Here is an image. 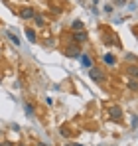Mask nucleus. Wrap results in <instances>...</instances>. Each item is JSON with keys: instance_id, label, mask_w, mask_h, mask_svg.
<instances>
[{"instance_id": "obj_1", "label": "nucleus", "mask_w": 138, "mask_h": 146, "mask_svg": "<svg viewBox=\"0 0 138 146\" xmlns=\"http://www.w3.org/2000/svg\"><path fill=\"white\" fill-rule=\"evenodd\" d=\"M89 77H91V79H95V81H103V79H105V77H103V73L99 71V69H89Z\"/></svg>"}, {"instance_id": "obj_2", "label": "nucleus", "mask_w": 138, "mask_h": 146, "mask_svg": "<svg viewBox=\"0 0 138 146\" xmlns=\"http://www.w3.org/2000/svg\"><path fill=\"white\" fill-rule=\"evenodd\" d=\"M109 113H111V119H113V121H118V119L122 117V111H120L118 107H113V109H111Z\"/></svg>"}, {"instance_id": "obj_3", "label": "nucleus", "mask_w": 138, "mask_h": 146, "mask_svg": "<svg viewBox=\"0 0 138 146\" xmlns=\"http://www.w3.org/2000/svg\"><path fill=\"white\" fill-rule=\"evenodd\" d=\"M81 65H83V67H89V69H91V67H93L91 57H89V55H81Z\"/></svg>"}, {"instance_id": "obj_4", "label": "nucleus", "mask_w": 138, "mask_h": 146, "mask_svg": "<svg viewBox=\"0 0 138 146\" xmlns=\"http://www.w3.org/2000/svg\"><path fill=\"white\" fill-rule=\"evenodd\" d=\"M22 18H24V20L34 18V10H32V8H24V10H22Z\"/></svg>"}, {"instance_id": "obj_5", "label": "nucleus", "mask_w": 138, "mask_h": 146, "mask_svg": "<svg viewBox=\"0 0 138 146\" xmlns=\"http://www.w3.org/2000/svg\"><path fill=\"white\" fill-rule=\"evenodd\" d=\"M75 40H77V42H85V40H87V34H85V32H75Z\"/></svg>"}, {"instance_id": "obj_6", "label": "nucleus", "mask_w": 138, "mask_h": 146, "mask_svg": "<svg viewBox=\"0 0 138 146\" xmlns=\"http://www.w3.org/2000/svg\"><path fill=\"white\" fill-rule=\"evenodd\" d=\"M26 36H28L30 42H36V34H34V30H26Z\"/></svg>"}, {"instance_id": "obj_7", "label": "nucleus", "mask_w": 138, "mask_h": 146, "mask_svg": "<svg viewBox=\"0 0 138 146\" xmlns=\"http://www.w3.org/2000/svg\"><path fill=\"white\" fill-rule=\"evenodd\" d=\"M105 61H107L109 65H113V63H115V55H113V53H107V55H105Z\"/></svg>"}, {"instance_id": "obj_8", "label": "nucleus", "mask_w": 138, "mask_h": 146, "mask_svg": "<svg viewBox=\"0 0 138 146\" xmlns=\"http://www.w3.org/2000/svg\"><path fill=\"white\" fill-rule=\"evenodd\" d=\"M8 38L12 40V44H14V46H20V40H18V38H16L14 34H10V32H8Z\"/></svg>"}, {"instance_id": "obj_9", "label": "nucleus", "mask_w": 138, "mask_h": 146, "mask_svg": "<svg viewBox=\"0 0 138 146\" xmlns=\"http://www.w3.org/2000/svg\"><path fill=\"white\" fill-rule=\"evenodd\" d=\"M26 113L32 117V115H34V107H32V105H26Z\"/></svg>"}, {"instance_id": "obj_10", "label": "nucleus", "mask_w": 138, "mask_h": 146, "mask_svg": "<svg viewBox=\"0 0 138 146\" xmlns=\"http://www.w3.org/2000/svg\"><path fill=\"white\" fill-rule=\"evenodd\" d=\"M128 73H130V75H136V77H138V67H130V69H128Z\"/></svg>"}, {"instance_id": "obj_11", "label": "nucleus", "mask_w": 138, "mask_h": 146, "mask_svg": "<svg viewBox=\"0 0 138 146\" xmlns=\"http://www.w3.org/2000/svg\"><path fill=\"white\" fill-rule=\"evenodd\" d=\"M36 24H38V26H44V18H40V16H36Z\"/></svg>"}, {"instance_id": "obj_12", "label": "nucleus", "mask_w": 138, "mask_h": 146, "mask_svg": "<svg viewBox=\"0 0 138 146\" xmlns=\"http://www.w3.org/2000/svg\"><path fill=\"white\" fill-rule=\"evenodd\" d=\"M128 85H130V89H138V83H136V81H130Z\"/></svg>"}, {"instance_id": "obj_13", "label": "nucleus", "mask_w": 138, "mask_h": 146, "mask_svg": "<svg viewBox=\"0 0 138 146\" xmlns=\"http://www.w3.org/2000/svg\"><path fill=\"white\" fill-rule=\"evenodd\" d=\"M81 26H83V24H81V22H79V20H75V22H73V28H77V30H79V28H81Z\"/></svg>"}, {"instance_id": "obj_14", "label": "nucleus", "mask_w": 138, "mask_h": 146, "mask_svg": "<svg viewBox=\"0 0 138 146\" xmlns=\"http://www.w3.org/2000/svg\"><path fill=\"white\" fill-rule=\"evenodd\" d=\"M38 146H47V144H42V142H40V144H38Z\"/></svg>"}, {"instance_id": "obj_15", "label": "nucleus", "mask_w": 138, "mask_h": 146, "mask_svg": "<svg viewBox=\"0 0 138 146\" xmlns=\"http://www.w3.org/2000/svg\"><path fill=\"white\" fill-rule=\"evenodd\" d=\"M73 146H81V144H73Z\"/></svg>"}, {"instance_id": "obj_16", "label": "nucleus", "mask_w": 138, "mask_h": 146, "mask_svg": "<svg viewBox=\"0 0 138 146\" xmlns=\"http://www.w3.org/2000/svg\"><path fill=\"white\" fill-rule=\"evenodd\" d=\"M18 146H24V144H18Z\"/></svg>"}, {"instance_id": "obj_17", "label": "nucleus", "mask_w": 138, "mask_h": 146, "mask_svg": "<svg viewBox=\"0 0 138 146\" xmlns=\"http://www.w3.org/2000/svg\"><path fill=\"white\" fill-rule=\"evenodd\" d=\"M0 146H2V144H0Z\"/></svg>"}]
</instances>
